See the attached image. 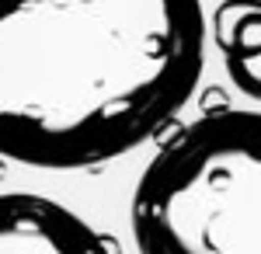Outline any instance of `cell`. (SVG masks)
<instances>
[{"label": "cell", "instance_id": "cell-1", "mask_svg": "<svg viewBox=\"0 0 261 254\" xmlns=\"http://www.w3.org/2000/svg\"><path fill=\"white\" fill-rule=\"evenodd\" d=\"M202 66V0H0V160L112 164L181 115Z\"/></svg>", "mask_w": 261, "mask_h": 254}, {"label": "cell", "instance_id": "cell-2", "mask_svg": "<svg viewBox=\"0 0 261 254\" xmlns=\"http://www.w3.org/2000/svg\"><path fill=\"white\" fill-rule=\"evenodd\" d=\"M129 223L140 254H261V112H202L167 136Z\"/></svg>", "mask_w": 261, "mask_h": 254}, {"label": "cell", "instance_id": "cell-3", "mask_svg": "<svg viewBox=\"0 0 261 254\" xmlns=\"http://www.w3.org/2000/svg\"><path fill=\"white\" fill-rule=\"evenodd\" d=\"M0 254H119V247L56 198L4 192Z\"/></svg>", "mask_w": 261, "mask_h": 254}, {"label": "cell", "instance_id": "cell-4", "mask_svg": "<svg viewBox=\"0 0 261 254\" xmlns=\"http://www.w3.org/2000/svg\"><path fill=\"white\" fill-rule=\"evenodd\" d=\"M213 39L233 87L261 101V0H223L213 14Z\"/></svg>", "mask_w": 261, "mask_h": 254}]
</instances>
